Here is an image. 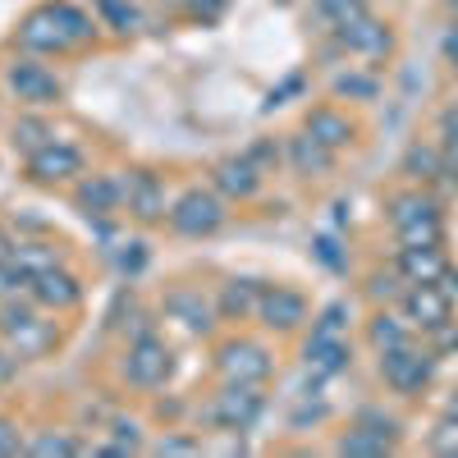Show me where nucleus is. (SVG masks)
I'll return each instance as SVG.
<instances>
[{"label":"nucleus","mask_w":458,"mask_h":458,"mask_svg":"<svg viewBox=\"0 0 458 458\" xmlns=\"http://www.w3.org/2000/svg\"><path fill=\"white\" fill-rule=\"evenodd\" d=\"M257 321L266 330H298L302 321H308V298H302L298 289H284V284H266L261 289V308H257Z\"/></svg>","instance_id":"obj_9"},{"label":"nucleus","mask_w":458,"mask_h":458,"mask_svg":"<svg viewBox=\"0 0 458 458\" xmlns=\"http://www.w3.org/2000/svg\"><path fill=\"white\" fill-rule=\"evenodd\" d=\"M440 211V202L431 198V193H422V188H412V193H399V198H390V225L399 229V225H408V220H422V216H436Z\"/></svg>","instance_id":"obj_25"},{"label":"nucleus","mask_w":458,"mask_h":458,"mask_svg":"<svg viewBox=\"0 0 458 458\" xmlns=\"http://www.w3.org/2000/svg\"><path fill=\"white\" fill-rule=\"evenodd\" d=\"M399 276L408 284H440L449 276V261H445L440 243H431V248H399Z\"/></svg>","instance_id":"obj_20"},{"label":"nucleus","mask_w":458,"mask_h":458,"mask_svg":"<svg viewBox=\"0 0 458 458\" xmlns=\"http://www.w3.org/2000/svg\"><path fill=\"white\" fill-rule=\"evenodd\" d=\"M312 335H335V339H349V308L344 302H330V308L317 317V330Z\"/></svg>","instance_id":"obj_37"},{"label":"nucleus","mask_w":458,"mask_h":458,"mask_svg":"<svg viewBox=\"0 0 458 458\" xmlns=\"http://www.w3.org/2000/svg\"><path fill=\"white\" fill-rule=\"evenodd\" d=\"M302 129H308L317 142H326L330 151H349V147L358 142V124H353L344 110H335V106H317Z\"/></svg>","instance_id":"obj_18"},{"label":"nucleus","mask_w":458,"mask_h":458,"mask_svg":"<svg viewBox=\"0 0 458 458\" xmlns=\"http://www.w3.org/2000/svg\"><path fill=\"white\" fill-rule=\"evenodd\" d=\"M97 14H101L106 28H114V32H133V28L142 23L138 5H129V0H97Z\"/></svg>","instance_id":"obj_31"},{"label":"nucleus","mask_w":458,"mask_h":458,"mask_svg":"<svg viewBox=\"0 0 458 458\" xmlns=\"http://www.w3.org/2000/svg\"><path fill=\"white\" fill-rule=\"evenodd\" d=\"M5 83H10V92H14L23 106H55V101L64 97L60 79H55L47 64H37V60H14L10 73H5Z\"/></svg>","instance_id":"obj_7"},{"label":"nucleus","mask_w":458,"mask_h":458,"mask_svg":"<svg viewBox=\"0 0 458 458\" xmlns=\"http://www.w3.org/2000/svg\"><path fill=\"white\" fill-rule=\"evenodd\" d=\"M403 174L417 183H436L445 179V157H440V142H412L403 151Z\"/></svg>","instance_id":"obj_24"},{"label":"nucleus","mask_w":458,"mask_h":458,"mask_svg":"<svg viewBox=\"0 0 458 458\" xmlns=\"http://www.w3.org/2000/svg\"><path fill=\"white\" fill-rule=\"evenodd\" d=\"M394 239H399V248H431V243H440V239H445L440 211H436V216H422V220L399 225V229H394Z\"/></svg>","instance_id":"obj_27"},{"label":"nucleus","mask_w":458,"mask_h":458,"mask_svg":"<svg viewBox=\"0 0 458 458\" xmlns=\"http://www.w3.org/2000/svg\"><path fill=\"white\" fill-rule=\"evenodd\" d=\"M216 371L225 380H248V386H261V380H271L276 358H271V349H261L257 339H229V344L216 349Z\"/></svg>","instance_id":"obj_5"},{"label":"nucleus","mask_w":458,"mask_h":458,"mask_svg":"<svg viewBox=\"0 0 458 458\" xmlns=\"http://www.w3.org/2000/svg\"><path fill=\"white\" fill-rule=\"evenodd\" d=\"M335 42H339L344 51H353V55L380 60V55H390V51H394V32H390L386 23H380V19L362 14L358 23H349V28H339V32H335Z\"/></svg>","instance_id":"obj_12"},{"label":"nucleus","mask_w":458,"mask_h":458,"mask_svg":"<svg viewBox=\"0 0 458 458\" xmlns=\"http://www.w3.org/2000/svg\"><path fill=\"white\" fill-rule=\"evenodd\" d=\"M225 198L211 193V188H188V193L170 207V229L183 239H207L225 225Z\"/></svg>","instance_id":"obj_1"},{"label":"nucleus","mask_w":458,"mask_h":458,"mask_svg":"<svg viewBox=\"0 0 458 458\" xmlns=\"http://www.w3.org/2000/svg\"><path fill=\"white\" fill-rule=\"evenodd\" d=\"M124 183H129L124 207L133 211V220L157 225V220H165V216H170V207H165V183H161L157 174H151V170H133Z\"/></svg>","instance_id":"obj_14"},{"label":"nucleus","mask_w":458,"mask_h":458,"mask_svg":"<svg viewBox=\"0 0 458 458\" xmlns=\"http://www.w3.org/2000/svg\"><path fill=\"white\" fill-rule=\"evenodd\" d=\"M312 5H321V0H312Z\"/></svg>","instance_id":"obj_52"},{"label":"nucleus","mask_w":458,"mask_h":458,"mask_svg":"<svg viewBox=\"0 0 458 458\" xmlns=\"http://www.w3.org/2000/svg\"><path fill=\"white\" fill-rule=\"evenodd\" d=\"M312 252L321 257V266H330V271H349V257L339 252V239H335V234H317Z\"/></svg>","instance_id":"obj_38"},{"label":"nucleus","mask_w":458,"mask_h":458,"mask_svg":"<svg viewBox=\"0 0 458 458\" xmlns=\"http://www.w3.org/2000/svg\"><path fill=\"white\" fill-rule=\"evenodd\" d=\"M261 289L266 284H257V280H229L225 289H220V317L225 321H257V308H261Z\"/></svg>","instance_id":"obj_22"},{"label":"nucleus","mask_w":458,"mask_h":458,"mask_svg":"<svg viewBox=\"0 0 458 458\" xmlns=\"http://www.w3.org/2000/svg\"><path fill=\"white\" fill-rule=\"evenodd\" d=\"M449 412H458V394H454V399H449Z\"/></svg>","instance_id":"obj_50"},{"label":"nucleus","mask_w":458,"mask_h":458,"mask_svg":"<svg viewBox=\"0 0 458 458\" xmlns=\"http://www.w3.org/2000/svg\"><path fill=\"white\" fill-rule=\"evenodd\" d=\"M211 183H216V193H220V198L248 202V198H257V188H261V170H257L248 157H229V161L216 165Z\"/></svg>","instance_id":"obj_19"},{"label":"nucleus","mask_w":458,"mask_h":458,"mask_svg":"<svg viewBox=\"0 0 458 458\" xmlns=\"http://www.w3.org/2000/svg\"><path fill=\"white\" fill-rule=\"evenodd\" d=\"M28 174H32L37 183H64V179H79V174H83V151L51 138L47 147H37L32 157H28Z\"/></svg>","instance_id":"obj_10"},{"label":"nucleus","mask_w":458,"mask_h":458,"mask_svg":"<svg viewBox=\"0 0 458 458\" xmlns=\"http://www.w3.org/2000/svg\"><path fill=\"white\" fill-rule=\"evenodd\" d=\"M10 252H14V239H10V234H5V229H0V261H5V257H10Z\"/></svg>","instance_id":"obj_49"},{"label":"nucleus","mask_w":458,"mask_h":458,"mask_svg":"<svg viewBox=\"0 0 458 458\" xmlns=\"http://www.w3.org/2000/svg\"><path fill=\"white\" fill-rule=\"evenodd\" d=\"M243 157L266 174V170H271V165H280V142H271V138H261V142H252L248 151H243Z\"/></svg>","instance_id":"obj_39"},{"label":"nucleus","mask_w":458,"mask_h":458,"mask_svg":"<svg viewBox=\"0 0 458 458\" xmlns=\"http://www.w3.org/2000/svg\"><path fill=\"white\" fill-rule=\"evenodd\" d=\"M28 449V440H23V431L10 422V417H0V458H10V454H23Z\"/></svg>","instance_id":"obj_41"},{"label":"nucleus","mask_w":458,"mask_h":458,"mask_svg":"<svg viewBox=\"0 0 458 458\" xmlns=\"http://www.w3.org/2000/svg\"><path fill=\"white\" fill-rule=\"evenodd\" d=\"M440 142H458V106L440 110Z\"/></svg>","instance_id":"obj_44"},{"label":"nucleus","mask_w":458,"mask_h":458,"mask_svg":"<svg viewBox=\"0 0 458 458\" xmlns=\"http://www.w3.org/2000/svg\"><path fill=\"white\" fill-rule=\"evenodd\" d=\"M427 445L440 458H458V412H445L440 417V422L431 427V436H427Z\"/></svg>","instance_id":"obj_33"},{"label":"nucleus","mask_w":458,"mask_h":458,"mask_svg":"<svg viewBox=\"0 0 458 458\" xmlns=\"http://www.w3.org/2000/svg\"><path fill=\"white\" fill-rule=\"evenodd\" d=\"M28 454H37V458H51V454H83V445L73 440V436H64V431H42V436H32L28 440Z\"/></svg>","instance_id":"obj_36"},{"label":"nucleus","mask_w":458,"mask_h":458,"mask_svg":"<svg viewBox=\"0 0 458 458\" xmlns=\"http://www.w3.org/2000/svg\"><path fill=\"white\" fill-rule=\"evenodd\" d=\"M302 362H308V371H312L317 380H330V376H339V371H349L353 349H349V339L312 335V339H308V349H302Z\"/></svg>","instance_id":"obj_17"},{"label":"nucleus","mask_w":458,"mask_h":458,"mask_svg":"<svg viewBox=\"0 0 458 458\" xmlns=\"http://www.w3.org/2000/svg\"><path fill=\"white\" fill-rule=\"evenodd\" d=\"M445 5H449V10H454V14H458V0H445Z\"/></svg>","instance_id":"obj_51"},{"label":"nucleus","mask_w":458,"mask_h":458,"mask_svg":"<svg viewBox=\"0 0 458 458\" xmlns=\"http://www.w3.org/2000/svg\"><path fill=\"white\" fill-rule=\"evenodd\" d=\"M449 312H454V302H449V293H445L440 284H408V289H403V317H408L412 326L436 330V326L449 321Z\"/></svg>","instance_id":"obj_13"},{"label":"nucleus","mask_w":458,"mask_h":458,"mask_svg":"<svg viewBox=\"0 0 458 458\" xmlns=\"http://www.w3.org/2000/svg\"><path fill=\"white\" fill-rule=\"evenodd\" d=\"M51 349H55V321H47V317H32L19 330H10V353L23 358V362L47 358Z\"/></svg>","instance_id":"obj_21"},{"label":"nucleus","mask_w":458,"mask_h":458,"mask_svg":"<svg viewBox=\"0 0 458 458\" xmlns=\"http://www.w3.org/2000/svg\"><path fill=\"white\" fill-rule=\"evenodd\" d=\"M358 427H367V431H376V436H386V440L399 436V422H394V417L376 412V408H362V412H358Z\"/></svg>","instance_id":"obj_40"},{"label":"nucleus","mask_w":458,"mask_h":458,"mask_svg":"<svg viewBox=\"0 0 458 458\" xmlns=\"http://www.w3.org/2000/svg\"><path fill=\"white\" fill-rule=\"evenodd\" d=\"M179 5L188 10V14H193V19H220L225 14V5H229V0H179Z\"/></svg>","instance_id":"obj_42"},{"label":"nucleus","mask_w":458,"mask_h":458,"mask_svg":"<svg viewBox=\"0 0 458 458\" xmlns=\"http://www.w3.org/2000/svg\"><path fill=\"white\" fill-rule=\"evenodd\" d=\"M79 207H83V216L92 220H101V216H114L124 207V198H129V183L124 179H114V174H88L83 183H79Z\"/></svg>","instance_id":"obj_15"},{"label":"nucleus","mask_w":458,"mask_h":458,"mask_svg":"<svg viewBox=\"0 0 458 458\" xmlns=\"http://www.w3.org/2000/svg\"><path fill=\"white\" fill-rule=\"evenodd\" d=\"M440 157H445V179L458 183V142H440Z\"/></svg>","instance_id":"obj_45"},{"label":"nucleus","mask_w":458,"mask_h":458,"mask_svg":"<svg viewBox=\"0 0 458 458\" xmlns=\"http://www.w3.org/2000/svg\"><path fill=\"white\" fill-rule=\"evenodd\" d=\"M367 339L376 353H390V349H403V344H412V321L408 317H394V312H376L367 321Z\"/></svg>","instance_id":"obj_23"},{"label":"nucleus","mask_w":458,"mask_h":458,"mask_svg":"<svg viewBox=\"0 0 458 458\" xmlns=\"http://www.w3.org/2000/svg\"><path fill=\"white\" fill-rule=\"evenodd\" d=\"M165 317H170V321H179L188 335H211V330H216L220 308H216L211 298H202V289L179 284V289H170V293H165Z\"/></svg>","instance_id":"obj_8"},{"label":"nucleus","mask_w":458,"mask_h":458,"mask_svg":"<svg viewBox=\"0 0 458 458\" xmlns=\"http://www.w3.org/2000/svg\"><path fill=\"white\" fill-rule=\"evenodd\" d=\"M14 376V353H0V386Z\"/></svg>","instance_id":"obj_48"},{"label":"nucleus","mask_w":458,"mask_h":458,"mask_svg":"<svg viewBox=\"0 0 458 458\" xmlns=\"http://www.w3.org/2000/svg\"><path fill=\"white\" fill-rule=\"evenodd\" d=\"M335 449H339V454H358V458H380V454H390V449H394V440L376 436V431H367V427H353Z\"/></svg>","instance_id":"obj_28"},{"label":"nucleus","mask_w":458,"mask_h":458,"mask_svg":"<svg viewBox=\"0 0 458 458\" xmlns=\"http://www.w3.org/2000/svg\"><path fill=\"white\" fill-rule=\"evenodd\" d=\"M10 257H14V266H23L28 276H42V271H51V266H60V252L51 243H19Z\"/></svg>","instance_id":"obj_30"},{"label":"nucleus","mask_w":458,"mask_h":458,"mask_svg":"<svg viewBox=\"0 0 458 458\" xmlns=\"http://www.w3.org/2000/svg\"><path fill=\"white\" fill-rule=\"evenodd\" d=\"M170 371H174V353H170L165 339L138 335V339L129 344V353H124V376L133 380V386L157 390V386H165V380H170Z\"/></svg>","instance_id":"obj_4"},{"label":"nucleus","mask_w":458,"mask_h":458,"mask_svg":"<svg viewBox=\"0 0 458 458\" xmlns=\"http://www.w3.org/2000/svg\"><path fill=\"white\" fill-rule=\"evenodd\" d=\"M157 454H198V445H193V440H179V436H165V440L157 445Z\"/></svg>","instance_id":"obj_46"},{"label":"nucleus","mask_w":458,"mask_h":458,"mask_svg":"<svg viewBox=\"0 0 458 458\" xmlns=\"http://www.w3.org/2000/svg\"><path fill=\"white\" fill-rule=\"evenodd\" d=\"M284 157H289V170H293L298 179H326V174L335 170V151H330L326 142H317L308 129L293 133V138L284 142Z\"/></svg>","instance_id":"obj_16"},{"label":"nucleus","mask_w":458,"mask_h":458,"mask_svg":"<svg viewBox=\"0 0 458 458\" xmlns=\"http://www.w3.org/2000/svg\"><path fill=\"white\" fill-rule=\"evenodd\" d=\"M399 284H408V280H403V276H376V280H371V293H376V298H394Z\"/></svg>","instance_id":"obj_43"},{"label":"nucleus","mask_w":458,"mask_h":458,"mask_svg":"<svg viewBox=\"0 0 458 458\" xmlns=\"http://www.w3.org/2000/svg\"><path fill=\"white\" fill-rule=\"evenodd\" d=\"M431 376H436V353H422V349H412V344L380 353V380L403 399L417 394L422 386H431Z\"/></svg>","instance_id":"obj_2"},{"label":"nucleus","mask_w":458,"mask_h":458,"mask_svg":"<svg viewBox=\"0 0 458 458\" xmlns=\"http://www.w3.org/2000/svg\"><path fill=\"white\" fill-rule=\"evenodd\" d=\"M19 47L32 51V55H55V51H69L73 47V37L60 19V5H42V10H32L23 23H19Z\"/></svg>","instance_id":"obj_6"},{"label":"nucleus","mask_w":458,"mask_h":458,"mask_svg":"<svg viewBox=\"0 0 458 458\" xmlns=\"http://www.w3.org/2000/svg\"><path fill=\"white\" fill-rule=\"evenodd\" d=\"M335 97L376 101V97H380V79H376V73H358V69H349V73H339V79H335Z\"/></svg>","instance_id":"obj_29"},{"label":"nucleus","mask_w":458,"mask_h":458,"mask_svg":"<svg viewBox=\"0 0 458 458\" xmlns=\"http://www.w3.org/2000/svg\"><path fill=\"white\" fill-rule=\"evenodd\" d=\"M445 60H449V64L458 69V23H454V28L445 32Z\"/></svg>","instance_id":"obj_47"},{"label":"nucleus","mask_w":458,"mask_h":458,"mask_svg":"<svg viewBox=\"0 0 458 458\" xmlns=\"http://www.w3.org/2000/svg\"><path fill=\"white\" fill-rule=\"evenodd\" d=\"M362 14H371L367 0H321V5H317V23H321L326 32L349 28V23H358Z\"/></svg>","instance_id":"obj_26"},{"label":"nucleus","mask_w":458,"mask_h":458,"mask_svg":"<svg viewBox=\"0 0 458 458\" xmlns=\"http://www.w3.org/2000/svg\"><path fill=\"white\" fill-rule=\"evenodd\" d=\"M55 5H60V19H64V28H69V37H73V47L92 42V37H97L92 14H88V10H79V5H69V0H55Z\"/></svg>","instance_id":"obj_34"},{"label":"nucleus","mask_w":458,"mask_h":458,"mask_svg":"<svg viewBox=\"0 0 458 458\" xmlns=\"http://www.w3.org/2000/svg\"><path fill=\"white\" fill-rule=\"evenodd\" d=\"M261 408H266L261 386H248V380H225L216 403H211V422L225 427V431H252Z\"/></svg>","instance_id":"obj_3"},{"label":"nucleus","mask_w":458,"mask_h":458,"mask_svg":"<svg viewBox=\"0 0 458 458\" xmlns=\"http://www.w3.org/2000/svg\"><path fill=\"white\" fill-rule=\"evenodd\" d=\"M32 302L47 312H69L83 302V284H79V276H69L64 266H51V271L32 276Z\"/></svg>","instance_id":"obj_11"},{"label":"nucleus","mask_w":458,"mask_h":458,"mask_svg":"<svg viewBox=\"0 0 458 458\" xmlns=\"http://www.w3.org/2000/svg\"><path fill=\"white\" fill-rule=\"evenodd\" d=\"M5 298H32V276L23 266H14V257L0 261V302Z\"/></svg>","instance_id":"obj_32"},{"label":"nucleus","mask_w":458,"mask_h":458,"mask_svg":"<svg viewBox=\"0 0 458 458\" xmlns=\"http://www.w3.org/2000/svg\"><path fill=\"white\" fill-rule=\"evenodd\" d=\"M51 138H55V133H51L42 120H28V114L14 124V147L23 151V157H32V151H37V147H47Z\"/></svg>","instance_id":"obj_35"}]
</instances>
